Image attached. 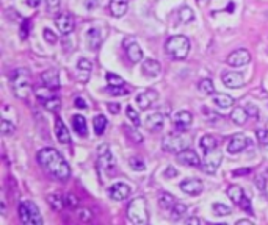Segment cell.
<instances>
[{"instance_id": "cell-1", "label": "cell", "mask_w": 268, "mask_h": 225, "mask_svg": "<svg viewBox=\"0 0 268 225\" xmlns=\"http://www.w3.org/2000/svg\"><path fill=\"white\" fill-rule=\"evenodd\" d=\"M38 160L40 166L50 174L52 177H55L57 180H68L71 177V168L69 164L64 161V158L58 153V150L46 147L38 152Z\"/></svg>"}, {"instance_id": "cell-2", "label": "cell", "mask_w": 268, "mask_h": 225, "mask_svg": "<svg viewBox=\"0 0 268 225\" xmlns=\"http://www.w3.org/2000/svg\"><path fill=\"white\" fill-rule=\"evenodd\" d=\"M30 71L27 67H19V69L13 71L10 75V81H11V88L13 93L18 99H27L30 94Z\"/></svg>"}, {"instance_id": "cell-3", "label": "cell", "mask_w": 268, "mask_h": 225, "mask_svg": "<svg viewBox=\"0 0 268 225\" xmlns=\"http://www.w3.org/2000/svg\"><path fill=\"white\" fill-rule=\"evenodd\" d=\"M190 39L187 36L184 35H176V36H171L169 39L165 44V50L166 54L174 58V59H185L188 56V52H190Z\"/></svg>"}, {"instance_id": "cell-4", "label": "cell", "mask_w": 268, "mask_h": 225, "mask_svg": "<svg viewBox=\"0 0 268 225\" xmlns=\"http://www.w3.org/2000/svg\"><path fill=\"white\" fill-rule=\"evenodd\" d=\"M127 217L132 224L137 225H146L149 222L147 216V206H146V199L144 197H135L129 202L127 205Z\"/></svg>"}, {"instance_id": "cell-5", "label": "cell", "mask_w": 268, "mask_h": 225, "mask_svg": "<svg viewBox=\"0 0 268 225\" xmlns=\"http://www.w3.org/2000/svg\"><path fill=\"white\" fill-rule=\"evenodd\" d=\"M19 219L22 224H30V225H42V217L38 206L30 200H22L18 208Z\"/></svg>"}, {"instance_id": "cell-6", "label": "cell", "mask_w": 268, "mask_h": 225, "mask_svg": "<svg viewBox=\"0 0 268 225\" xmlns=\"http://www.w3.org/2000/svg\"><path fill=\"white\" fill-rule=\"evenodd\" d=\"M190 144H191V139L182 136V134H166L162 141L163 150H166V152H174V153L182 152L185 149H190Z\"/></svg>"}, {"instance_id": "cell-7", "label": "cell", "mask_w": 268, "mask_h": 225, "mask_svg": "<svg viewBox=\"0 0 268 225\" xmlns=\"http://www.w3.org/2000/svg\"><path fill=\"white\" fill-rule=\"evenodd\" d=\"M223 160V152L218 149L212 150V152H207L204 160L201 161V169H203L206 174H215L217 169L220 168Z\"/></svg>"}, {"instance_id": "cell-8", "label": "cell", "mask_w": 268, "mask_h": 225, "mask_svg": "<svg viewBox=\"0 0 268 225\" xmlns=\"http://www.w3.org/2000/svg\"><path fill=\"white\" fill-rule=\"evenodd\" d=\"M98 163L99 168L103 170H108L111 168H115V156L110 152L108 144H101L98 149Z\"/></svg>"}, {"instance_id": "cell-9", "label": "cell", "mask_w": 268, "mask_h": 225, "mask_svg": "<svg viewBox=\"0 0 268 225\" xmlns=\"http://www.w3.org/2000/svg\"><path fill=\"white\" fill-rule=\"evenodd\" d=\"M227 64L230 67H242V66H247L251 61V54L247 49H240V50H235L232 52L229 56H227Z\"/></svg>"}, {"instance_id": "cell-10", "label": "cell", "mask_w": 268, "mask_h": 225, "mask_svg": "<svg viewBox=\"0 0 268 225\" xmlns=\"http://www.w3.org/2000/svg\"><path fill=\"white\" fill-rule=\"evenodd\" d=\"M123 44L125 47V54H127L130 63H140L141 59H143V50L138 46V42L133 41V38H127V41L124 39Z\"/></svg>"}, {"instance_id": "cell-11", "label": "cell", "mask_w": 268, "mask_h": 225, "mask_svg": "<svg viewBox=\"0 0 268 225\" xmlns=\"http://www.w3.org/2000/svg\"><path fill=\"white\" fill-rule=\"evenodd\" d=\"M176 158L181 164H185V166H193V168L201 166V158L195 150H191V149H185L182 152H179L176 155Z\"/></svg>"}, {"instance_id": "cell-12", "label": "cell", "mask_w": 268, "mask_h": 225, "mask_svg": "<svg viewBox=\"0 0 268 225\" xmlns=\"http://www.w3.org/2000/svg\"><path fill=\"white\" fill-rule=\"evenodd\" d=\"M173 122H174V127L179 130V131H185L190 129V125L193 122V116L190 111H177L176 114L173 116Z\"/></svg>"}, {"instance_id": "cell-13", "label": "cell", "mask_w": 268, "mask_h": 225, "mask_svg": "<svg viewBox=\"0 0 268 225\" xmlns=\"http://www.w3.org/2000/svg\"><path fill=\"white\" fill-rule=\"evenodd\" d=\"M55 25L62 35H69L74 30V19L69 13H60L55 18Z\"/></svg>"}, {"instance_id": "cell-14", "label": "cell", "mask_w": 268, "mask_h": 225, "mask_svg": "<svg viewBox=\"0 0 268 225\" xmlns=\"http://www.w3.org/2000/svg\"><path fill=\"white\" fill-rule=\"evenodd\" d=\"M132 192V188L125 183H115L113 186L108 188V196L113 199V200H124L130 196Z\"/></svg>"}, {"instance_id": "cell-15", "label": "cell", "mask_w": 268, "mask_h": 225, "mask_svg": "<svg viewBox=\"0 0 268 225\" xmlns=\"http://www.w3.org/2000/svg\"><path fill=\"white\" fill-rule=\"evenodd\" d=\"M203 182L198 178H187V180H184V182L181 183V191L185 192V194H188V196H198V194L203 192Z\"/></svg>"}, {"instance_id": "cell-16", "label": "cell", "mask_w": 268, "mask_h": 225, "mask_svg": "<svg viewBox=\"0 0 268 225\" xmlns=\"http://www.w3.org/2000/svg\"><path fill=\"white\" fill-rule=\"evenodd\" d=\"M159 99V94L157 91H154V89H147L144 93H140L137 97H135V102L138 103V107L141 110H147L151 105L155 103V100Z\"/></svg>"}, {"instance_id": "cell-17", "label": "cell", "mask_w": 268, "mask_h": 225, "mask_svg": "<svg viewBox=\"0 0 268 225\" xmlns=\"http://www.w3.org/2000/svg\"><path fill=\"white\" fill-rule=\"evenodd\" d=\"M41 81L46 89H52V91H55V89L60 88V75L55 69H49L46 72H42L41 75Z\"/></svg>"}, {"instance_id": "cell-18", "label": "cell", "mask_w": 268, "mask_h": 225, "mask_svg": "<svg viewBox=\"0 0 268 225\" xmlns=\"http://www.w3.org/2000/svg\"><path fill=\"white\" fill-rule=\"evenodd\" d=\"M248 144H249V141L245 134H234L227 144V152L230 155H235L238 152H242V150H245V147Z\"/></svg>"}, {"instance_id": "cell-19", "label": "cell", "mask_w": 268, "mask_h": 225, "mask_svg": "<svg viewBox=\"0 0 268 225\" xmlns=\"http://www.w3.org/2000/svg\"><path fill=\"white\" fill-rule=\"evenodd\" d=\"M221 80H223V83L230 89L242 88L245 85L243 74H240V72H226V74H223Z\"/></svg>"}, {"instance_id": "cell-20", "label": "cell", "mask_w": 268, "mask_h": 225, "mask_svg": "<svg viewBox=\"0 0 268 225\" xmlns=\"http://www.w3.org/2000/svg\"><path fill=\"white\" fill-rule=\"evenodd\" d=\"M86 42H88V47L91 49V50H98L101 47V44H102V33H101V30L99 28H89L88 32H86Z\"/></svg>"}, {"instance_id": "cell-21", "label": "cell", "mask_w": 268, "mask_h": 225, "mask_svg": "<svg viewBox=\"0 0 268 225\" xmlns=\"http://www.w3.org/2000/svg\"><path fill=\"white\" fill-rule=\"evenodd\" d=\"M141 71H143V74L146 75V77H157V75L160 74V71H162V66H160V63L157 61V59L147 58L143 61V64H141Z\"/></svg>"}, {"instance_id": "cell-22", "label": "cell", "mask_w": 268, "mask_h": 225, "mask_svg": "<svg viewBox=\"0 0 268 225\" xmlns=\"http://www.w3.org/2000/svg\"><path fill=\"white\" fill-rule=\"evenodd\" d=\"M163 124H165V117L162 112H152L146 117V127L151 131H160L163 129Z\"/></svg>"}, {"instance_id": "cell-23", "label": "cell", "mask_w": 268, "mask_h": 225, "mask_svg": "<svg viewBox=\"0 0 268 225\" xmlns=\"http://www.w3.org/2000/svg\"><path fill=\"white\" fill-rule=\"evenodd\" d=\"M129 10V0H110V13L115 18H123Z\"/></svg>"}, {"instance_id": "cell-24", "label": "cell", "mask_w": 268, "mask_h": 225, "mask_svg": "<svg viewBox=\"0 0 268 225\" xmlns=\"http://www.w3.org/2000/svg\"><path fill=\"white\" fill-rule=\"evenodd\" d=\"M55 134H57V139L62 142V144H69L71 142V134L68 129H66L64 122L60 117L55 119Z\"/></svg>"}, {"instance_id": "cell-25", "label": "cell", "mask_w": 268, "mask_h": 225, "mask_svg": "<svg viewBox=\"0 0 268 225\" xmlns=\"http://www.w3.org/2000/svg\"><path fill=\"white\" fill-rule=\"evenodd\" d=\"M72 127L76 133H79L80 136H86L88 134V125H86V119L82 114L72 116Z\"/></svg>"}, {"instance_id": "cell-26", "label": "cell", "mask_w": 268, "mask_h": 225, "mask_svg": "<svg viewBox=\"0 0 268 225\" xmlns=\"http://www.w3.org/2000/svg\"><path fill=\"white\" fill-rule=\"evenodd\" d=\"M177 204V199L174 196H171L169 192H160L159 194V205L162 209H166V211H171L173 206Z\"/></svg>"}, {"instance_id": "cell-27", "label": "cell", "mask_w": 268, "mask_h": 225, "mask_svg": "<svg viewBox=\"0 0 268 225\" xmlns=\"http://www.w3.org/2000/svg\"><path fill=\"white\" fill-rule=\"evenodd\" d=\"M199 146H201V149H203L206 153L212 152V150L218 149V139L215 136H212V134H206V136L201 138Z\"/></svg>"}, {"instance_id": "cell-28", "label": "cell", "mask_w": 268, "mask_h": 225, "mask_svg": "<svg viewBox=\"0 0 268 225\" xmlns=\"http://www.w3.org/2000/svg\"><path fill=\"white\" fill-rule=\"evenodd\" d=\"M248 111L247 108H242V107H237L232 112H230V119H232V122L237 124V125H245V122L248 121Z\"/></svg>"}, {"instance_id": "cell-29", "label": "cell", "mask_w": 268, "mask_h": 225, "mask_svg": "<svg viewBox=\"0 0 268 225\" xmlns=\"http://www.w3.org/2000/svg\"><path fill=\"white\" fill-rule=\"evenodd\" d=\"M212 99L215 102V105H218L220 108H230L234 105V99L230 95H226V94H220V93H215L212 94Z\"/></svg>"}, {"instance_id": "cell-30", "label": "cell", "mask_w": 268, "mask_h": 225, "mask_svg": "<svg viewBox=\"0 0 268 225\" xmlns=\"http://www.w3.org/2000/svg\"><path fill=\"white\" fill-rule=\"evenodd\" d=\"M107 117L103 114H99L94 117L93 121V125H94V133L98 134V136H102L103 133H105V129H107Z\"/></svg>"}, {"instance_id": "cell-31", "label": "cell", "mask_w": 268, "mask_h": 225, "mask_svg": "<svg viewBox=\"0 0 268 225\" xmlns=\"http://www.w3.org/2000/svg\"><path fill=\"white\" fill-rule=\"evenodd\" d=\"M177 18H179V22H181V24H188V22L195 19V13H193L190 6H182L177 13Z\"/></svg>"}, {"instance_id": "cell-32", "label": "cell", "mask_w": 268, "mask_h": 225, "mask_svg": "<svg viewBox=\"0 0 268 225\" xmlns=\"http://www.w3.org/2000/svg\"><path fill=\"white\" fill-rule=\"evenodd\" d=\"M47 202H49V205L52 206L54 211H62L63 206H66L64 205V197L58 196V194H50V196H47Z\"/></svg>"}, {"instance_id": "cell-33", "label": "cell", "mask_w": 268, "mask_h": 225, "mask_svg": "<svg viewBox=\"0 0 268 225\" xmlns=\"http://www.w3.org/2000/svg\"><path fill=\"white\" fill-rule=\"evenodd\" d=\"M227 196H229V199L234 202V204H240V200L245 197V192H243V189L240 186H230L229 189H227Z\"/></svg>"}, {"instance_id": "cell-34", "label": "cell", "mask_w": 268, "mask_h": 225, "mask_svg": "<svg viewBox=\"0 0 268 225\" xmlns=\"http://www.w3.org/2000/svg\"><path fill=\"white\" fill-rule=\"evenodd\" d=\"M42 105L46 107V110H49L50 112H58L60 108H62V102H60L58 97H47V99L42 100Z\"/></svg>"}, {"instance_id": "cell-35", "label": "cell", "mask_w": 268, "mask_h": 225, "mask_svg": "<svg viewBox=\"0 0 268 225\" xmlns=\"http://www.w3.org/2000/svg\"><path fill=\"white\" fill-rule=\"evenodd\" d=\"M199 91L203 94H207V95H212L215 94V86H213V81L210 78H203L199 81Z\"/></svg>"}, {"instance_id": "cell-36", "label": "cell", "mask_w": 268, "mask_h": 225, "mask_svg": "<svg viewBox=\"0 0 268 225\" xmlns=\"http://www.w3.org/2000/svg\"><path fill=\"white\" fill-rule=\"evenodd\" d=\"M187 213V205H184V204H177L173 206V209H171V219L173 221H179L181 217Z\"/></svg>"}, {"instance_id": "cell-37", "label": "cell", "mask_w": 268, "mask_h": 225, "mask_svg": "<svg viewBox=\"0 0 268 225\" xmlns=\"http://www.w3.org/2000/svg\"><path fill=\"white\" fill-rule=\"evenodd\" d=\"M46 5H47V13L50 16L57 18L58 13H60V5H62V0H46Z\"/></svg>"}, {"instance_id": "cell-38", "label": "cell", "mask_w": 268, "mask_h": 225, "mask_svg": "<svg viewBox=\"0 0 268 225\" xmlns=\"http://www.w3.org/2000/svg\"><path fill=\"white\" fill-rule=\"evenodd\" d=\"M105 91H107L108 94H111V95H127V94L130 93V89H129V88H125L124 85H123V86H110V85H108V88L105 89Z\"/></svg>"}, {"instance_id": "cell-39", "label": "cell", "mask_w": 268, "mask_h": 225, "mask_svg": "<svg viewBox=\"0 0 268 225\" xmlns=\"http://www.w3.org/2000/svg\"><path fill=\"white\" fill-rule=\"evenodd\" d=\"M213 213L217 216H229L232 213V208L225 204H213Z\"/></svg>"}, {"instance_id": "cell-40", "label": "cell", "mask_w": 268, "mask_h": 225, "mask_svg": "<svg viewBox=\"0 0 268 225\" xmlns=\"http://www.w3.org/2000/svg\"><path fill=\"white\" fill-rule=\"evenodd\" d=\"M125 133L129 134V138L133 142H138V144H141V142H143V134L138 131V127H137V129H130V127H125Z\"/></svg>"}, {"instance_id": "cell-41", "label": "cell", "mask_w": 268, "mask_h": 225, "mask_svg": "<svg viewBox=\"0 0 268 225\" xmlns=\"http://www.w3.org/2000/svg\"><path fill=\"white\" fill-rule=\"evenodd\" d=\"M129 166L133 169V170H144L146 169V164L144 161L138 158V156H132V158L129 160Z\"/></svg>"}, {"instance_id": "cell-42", "label": "cell", "mask_w": 268, "mask_h": 225, "mask_svg": "<svg viewBox=\"0 0 268 225\" xmlns=\"http://www.w3.org/2000/svg\"><path fill=\"white\" fill-rule=\"evenodd\" d=\"M0 130H2V134H3V136H10V134L14 133V124L10 122L8 119H3V121H2V125H0Z\"/></svg>"}, {"instance_id": "cell-43", "label": "cell", "mask_w": 268, "mask_h": 225, "mask_svg": "<svg viewBox=\"0 0 268 225\" xmlns=\"http://www.w3.org/2000/svg\"><path fill=\"white\" fill-rule=\"evenodd\" d=\"M77 69L82 71V72H85V74H89V72H91V69H93V64H91V61H89V59L80 58L79 63H77Z\"/></svg>"}, {"instance_id": "cell-44", "label": "cell", "mask_w": 268, "mask_h": 225, "mask_svg": "<svg viewBox=\"0 0 268 225\" xmlns=\"http://www.w3.org/2000/svg\"><path fill=\"white\" fill-rule=\"evenodd\" d=\"M107 81H108L110 86H123L124 85V80L121 77H118L116 74H111V72L107 74Z\"/></svg>"}, {"instance_id": "cell-45", "label": "cell", "mask_w": 268, "mask_h": 225, "mask_svg": "<svg viewBox=\"0 0 268 225\" xmlns=\"http://www.w3.org/2000/svg\"><path fill=\"white\" fill-rule=\"evenodd\" d=\"M125 111H127L125 114H127V117L133 122V125L138 127V125H140V116H138V112H137L135 110H133L132 107H127V108H125Z\"/></svg>"}, {"instance_id": "cell-46", "label": "cell", "mask_w": 268, "mask_h": 225, "mask_svg": "<svg viewBox=\"0 0 268 225\" xmlns=\"http://www.w3.org/2000/svg\"><path fill=\"white\" fill-rule=\"evenodd\" d=\"M257 139H259V144L262 147H268V130H265V129L257 130Z\"/></svg>"}, {"instance_id": "cell-47", "label": "cell", "mask_w": 268, "mask_h": 225, "mask_svg": "<svg viewBox=\"0 0 268 225\" xmlns=\"http://www.w3.org/2000/svg\"><path fill=\"white\" fill-rule=\"evenodd\" d=\"M64 205L68 208H76L79 206V199L74 194H68V196H64Z\"/></svg>"}, {"instance_id": "cell-48", "label": "cell", "mask_w": 268, "mask_h": 225, "mask_svg": "<svg viewBox=\"0 0 268 225\" xmlns=\"http://www.w3.org/2000/svg\"><path fill=\"white\" fill-rule=\"evenodd\" d=\"M238 206H240L243 211H247V213H249V214H252V206H251V200L245 196L242 200H240V204H238Z\"/></svg>"}, {"instance_id": "cell-49", "label": "cell", "mask_w": 268, "mask_h": 225, "mask_svg": "<svg viewBox=\"0 0 268 225\" xmlns=\"http://www.w3.org/2000/svg\"><path fill=\"white\" fill-rule=\"evenodd\" d=\"M28 32H30V20L27 19L21 24V30H19V35H21L22 39H25V38L28 36Z\"/></svg>"}, {"instance_id": "cell-50", "label": "cell", "mask_w": 268, "mask_h": 225, "mask_svg": "<svg viewBox=\"0 0 268 225\" xmlns=\"http://www.w3.org/2000/svg\"><path fill=\"white\" fill-rule=\"evenodd\" d=\"M44 39H46L49 44H55L57 42V35L49 28H44Z\"/></svg>"}, {"instance_id": "cell-51", "label": "cell", "mask_w": 268, "mask_h": 225, "mask_svg": "<svg viewBox=\"0 0 268 225\" xmlns=\"http://www.w3.org/2000/svg\"><path fill=\"white\" fill-rule=\"evenodd\" d=\"M245 108H247V111H248V114L251 116V117H254V119H257L259 117V108L256 107V105L254 103H247V107H245Z\"/></svg>"}, {"instance_id": "cell-52", "label": "cell", "mask_w": 268, "mask_h": 225, "mask_svg": "<svg viewBox=\"0 0 268 225\" xmlns=\"http://www.w3.org/2000/svg\"><path fill=\"white\" fill-rule=\"evenodd\" d=\"M79 217L83 222H89V221H93V213L89 211V209H80V213H79Z\"/></svg>"}, {"instance_id": "cell-53", "label": "cell", "mask_w": 268, "mask_h": 225, "mask_svg": "<svg viewBox=\"0 0 268 225\" xmlns=\"http://www.w3.org/2000/svg\"><path fill=\"white\" fill-rule=\"evenodd\" d=\"M256 185H257V188H259L260 191H265V178H264V174L256 177Z\"/></svg>"}, {"instance_id": "cell-54", "label": "cell", "mask_w": 268, "mask_h": 225, "mask_svg": "<svg viewBox=\"0 0 268 225\" xmlns=\"http://www.w3.org/2000/svg\"><path fill=\"white\" fill-rule=\"evenodd\" d=\"M245 174H251V169H248V168L247 169H237V170L232 172L234 177H243Z\"/></svg>"}, {"instance_id": "cell-55", "label": "cell", "mask_w": 268, "mask_h": 225, "mask_svg": "<svg viewBox=\"0 0 268 225\" xmlns=\"http://www.w3.org/2000/svg\"><path fill=\"white\" fill-rule=\"evenodd\" d=\"M165 177L166 178H173V177H177V170L174 168H168L165 170Z\"/></svg>"}, {"instance_id": "cell-56", "label": "cell", "mask_w": 268, "mask_h": 225, "mask_svg": "<svg viewBox=\"0 0 268 225\" xmlns=\"http://www.w3.org/2000/svg\"><path fill=\"white\" fill-rule=\"evenodd\" d=\"M74 105H76L77 108H86V102L82 99V97H77V99L74 100Z\"/></svg>"}, {"instance_id": "cell-57", "label": "cell", "mask_w": 268, "mask_h": 225, "mask_svg": "<svg viewBox=\"0 0 268 225\" xmlns=\"http://www.w3.org/2000/svg\"><path fill=\"white\" fill-rule=\"evenodd\" d=\"M187 224H206L204 219H199V217H188Z\"/></svg>"}, {"instance_id": "cell-58", "label": "cell", "mask_w": 268, "mask_h": 225, "mask_svg": "<svg viewBox=\"0 0 268 225\" xmlns=\"http://www.w3.org/2000/svg\"><path fill=\"white\" fill-rule=\"evenodd\" d=\"M40 3H41V0H27V5L30 8H38Z\"/></svg>"}, {"instance_id": "cell-59", "label": "cell", "mask_w": 268, "mask_h": 225, "mask_svg": "<svg viewBox=\"0 0 268 225\" xmlns=\"http://www.w3.org/2000/svg\"><path fill=\"white\" fill-rule=\"evenodd\" d=\"M108 110L113 112V114H116V112L119 111V105L118 103H108Z\"/></svg>"}, {"instance_id": "cell-60", "label": "cell", "mask_w": 268, "mask_h": 225, "mask_svg": "<svg viewBox=\"0 0 268 225\" xmlns=\"http://www.w3.org/2000/svg\"><path fill=\"white\" fill-rule=\"evenodd\" d=\"M240 224H249V225H252V221L251 219H238L237 221V225H240Z\"/></svg>"}, {"instance_id": "cell-61", "label": "cell", "mask_w": 268, "mask_h": 225, "mask_svg": "<svg viewBox=\"0 0 268 225\" xmlns=\"http://www.w3.org/2000/svg\"><path fill=\"white\" fill-rule=\"evenodd\" d=\"M208 2H210V0H198V3H199V5H207Z\"/></svg>"}]
</instances>
